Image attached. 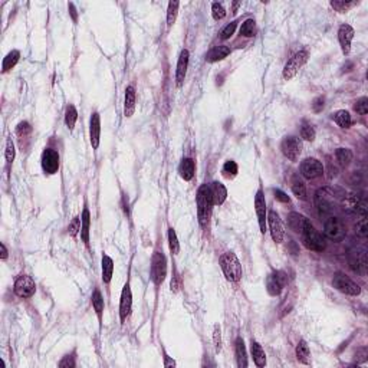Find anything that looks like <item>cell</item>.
<instances>
[{"label": "cell", "mask_w": 368, "mask_h": 368, "mask_svg": "<svg viewBox=\"0 0 368 368\" xmlns=\"http://www.w3.org/2000/svg\"><path fill=\"white\" fill-rule=\"evenodd\" d=\"M196 201H197V217H198V223L201 227H207L210 217H212V209L215 206L213 203V197H212V190H210V184H203L196 196Z\"/></svg>", "instance_id": "obj_1"}, {"label": "cell", "mask_w": 368, "mask_h": 368, "mask_svg": "<svg viewBox=\"0 0 368 368\" xmlns=\"http://www.w3.org/2000/svg\"><path fill=\"white\" fill-rule=\"evenodd\" d=\"M220 268L229 282L236 283L242 279L243 269H242V265L239 262L238 256L233 252H224L220 256Z\"/></svg>", "instance_id": "obj_2"}, {"label": "cell", "mask_w": 368, "mask_h": 368, "mask_svg": "<svg viewBox=\"0 0 368 368\" xmlns=\"http://www.w3.org/2000/svg\"><path fill=\"white\" fill-rule=\"evenodd\" d=\"M167 278V258L163 250H154L150 265V279L154 286H161Z\"/></svg>", "instance_id": "obj_3"}, {"label": "cell", "mask_w": 368, "mask_h": 368, "mask_svg": "<svg viewBox=\"0 0 368 368\" xmlns=\"http://www.w3.org/2000/svg\"><path fill=\"white\" fill-rule=\"evenodd\" d=\"M301 235H302V242L306 249L314 250V252H322L325 247H326L322 235L312 226L311 221H308L305 224Z\"/></svg>", "instance_id": "obj_4"}, {"label": "cell", "mask_w": 368, "mask_h": 368, "mask_svg": "<svg viewBox=\"0 0 368 368\" xmlns=\"http://www.w3.org/2000/svg\"><path fill=\"white\" fill-rule=\"evenodd\" d=\"M332 285L337 291H340L345 295H349V296H358L361 294V286L358 283H355L351 278H348L346 275H344L343 272H337L334 275Z\"/></svg>", "instance_id": "obj_5"}, {"label": "cell", "mask_w": 368, "mask_h": 368, "mask_svg": "<svg viewBox=\"0 0 368 368\" xmlns=\"http://www.w3.org/2000/svg\"><path fill=\"white\" fill-rule=\"evenodd\" d=\"M325 236L334 242H341L345 238L346 227L340 217H328L324 223Z\"/></svg>", "instance_id": "obj_6"}, {"label": "cell", "mask_w": 368, "mask_h": 368, "mask_svg": "<svg viewBox=\"0 0 368 368\" xmlns=\"http://www.w3.org/2000/svg\"><path fill=\"white\" fill-rule=\"evenodd\" d=\"M308 59H309L308 50H299V52H296V53L286 62V65L283 68V79H285V81H291V79L299 72V69L308 62Z\"/></svg>", "instance_id": "obj_7"}, {"label": "cell", "mask_w": 368, "mask_h": 368, "mask_svg": "<svg viewBox=\"0 0 368 368\" xmlns=\"http://www.w3.org/2000/svg\"><path fill=\"white\" fill-rule=\"evenodd\" d=\"M288 285V273L283 270H273L266 278V291L270 296H279Z\"/></svg>", "instance_id": "obj_8"}, {"label": "cell", "mask_w": 368, "mask_h": 368, "mask_svg": "<svg viewBox=\"0 0 368 368\" xmlns=\"http://www.w3.org/2000/svg\"><path fill=\"white\" fill-rule=\"evenodd\" d=\"M281 150L282 154L291 160V161H296L302 152V143L298 137H294V135H289V137H285L282 140L281 143Z\"/></svg>", "instance_id": "obj_9"}, {"label": "cell", "mask_w": 368, "mask_h": 368, "mask_svg": "<svg viewBox=\"0 0 368 368\" xmlns=\"http://www.w3.org/2000/svg\"><path fill=\"white\" fill-rule=\"evenodd\" d=\"M132 311V291H131V283L130 281L125 282V285L123 286L121 295H120V321L121 324H125L127 318L131 315Z\"/></svg>", "instance_id": "obj_10"}, {"label": "cell", "mask_w": 368, "mask_h": 368, "mask_svg": "<svg viewBox=\"0 0 368 368\" xmlns=\"http://www.w3.org/2000/svg\"><path fill=\"white\" fill-rule=\"evenodd\" d=\"M13 291L15 294L19 296V298H23V299H27V298H32L36 292V283L35 281L27 276V275H21L16 278L15 281V285H13Z\"/></svg>", "instance_id": "obj_11"}, {"label": "cell", "mask_w": 368, "mask_h": 368, "mask_svg": "<svg viewBox=\"0 0 368 368\" xmlns=\"http://www.w3.org/2000/svg\"><path fill=\"white\" fill-rule=\"evenodd\" d=\"M255 212H256V217H258L260 233L265 235L266 227H268V207H266V198H265V193H263L262 187L258 189V192L255 195Z\"/></svg>", "instance_id": "obj_12"}, {"label": "cell", "mask_w": 368, "mask_h": 368, "mask_svg": "<svg viewBox=\"0 0 368 368\" xmlns=\"http://www.w3.org/2000/svg\"><path fill=\"white\" fill-rule=\"evenodd\" d=\"M268 226H269V232H270V236L273 239V242L282 243L285 239V227H283L281 217L275 210L268 212Z\"/></svg>", "instance_id": "obj_13"}, {"label": "cell", "mask_w": 368, "mask_h": 368, "mask_svg": "<svg viewBox=\"0 0 368 368\" xmlns=\"http://www.w3.org/2000/svg\"><path fill=\"white\" fill-rule=\"evenodd\" d=\"M189 62H190V52L189 49H183L180 52V56L177 59V66H175V87L177 88H183L184 85Z\"/></svg>", "instance_id": "obj_14"}, {"label": "cell", "mask_w": 368, "mask_h": 368, "mask_svg": "<svg viewBox=\"0 0 368 368\" xmlns=\"http://www.w3.org/2000/svg\"><path fill=\"white\" fill-rule=\"evenodd\" d=\"M59 160L61 158H59L58 151H55L53 148H45L42 157H41L42 170L46 174H55L59 170V164H61Z\"/></svg>", "instance_id": "obj_15"}, {"label": "cell", "mask_w": 368, "mask_h": 368, "mask_svg": "<svg viewBox=\"0 0 368 368\" xmlns=\"http://www.w3.org/2000/svg\"><path fill=\"white\" fill-rule=\"evenodd\" d=\"M324 173V166L317 158H305L301 163V174L306 180H314Z\"/></svg>", "instance_id": "obj_16"}, {"label": "cell", "mask_w": 368, "mask_h": 368, "mask_svg": "<svg viewBox=\"0 0 368 368\" xmlns=\"http://www.w3.org/2000/svg\"><path fill=\"white\" fill-rule=\"evenodd\" d=\"M89 143L92 146V150H98L101 144V117L99 112H92L89 120Z\"/></svg>", "instance_id": "obj_17"}, {"label": "cell", "mask_w": 368, "mask_h": 368, "mask_svg": "<svg viewBox=\"0 0 368 368\" xmlns=\"http://www.w3.org/2000/svg\"><path fill=\"white\" fill-rule=\"evenodd\" d=\"M355 36V30L351 25L348 23H344L340 26L338 29V42L341 45V50L343 53L348 56L349 52H351V44H352V39Z\"/></svg>", "instance_id": "obj_18"}, {"label": "cell", "mask_w": 368, "mask_h": 368, "mask_svg": "<svg viewBox=\"0 0 368 368\" xmlns=\"http://www.w3.org/2000/svg\"><path fill=\"white\" fill-rule=\"evenodd\" d=\"M349 266L355 273L366 275L367 272V255L366 250H357L349 255Z\"/></svg>", "instance_id": "obj_19"}, {"label": "cell", "mask_w": 368, "mask_h": 368, "mask_svg": "<svg viewBox=\"0 0 368 368\" xmlns=\"http://www.w3.org/2000/svg\"><path fill=\"white\" fill-rule=\"evenodd\" d=\"M91 303H92V308H94V312L98 318V322H99V328H102V321H104V309H105V301H104V296L101 294V291L98 288L94 289L92 292V296H91Z\"/></svg>", "instance_id": "obj_20"}, {"label": "cell", "mask_w": 368, "mask_h": 368, "mask_svg": "<svg viewBox=\"0 0 368 368\" xmlns=\"http://www.w3.org/2000/svg\"><path fill=\"white\" fill-rule=\"evenodd\" d=\"M81 240L84 242V245L89 249V240H91V213H89L87 203H85V207H84L82 215H81Z\"/></svg>", "instance_id": "obj_21"}, {"label": "cell", "mask_w": 368, "mask_h": 368, "mask_svg": "<svg viewBox=\"0 0 368 368\" xmlns=\"http://www.w3.org/2000/svg\"><path fill=\"white\" fill-rule=\"evenodd\" d=\"M135 102H137V92L132 85L125 88V97H124V117L131 118L135 112Z\"/></svg>", "instance_id": "obj_22"}, {"label": "cell", "mask_w": 368, "mask_h": 368, "mask_svg": "<svg viewBox=\"0 0 368 368\" xmlns=\"http://www.w3.org/2000/svg\"><path fill=\"white\" fill-rule=\"evenodd\" d=\"M178 173L181 175V178L184 181H192L196 173V164L195 160L190 157H186L181 160L180 166H178Z\"/></svg>", "instance_id": "obj_23"}, {"label": "cell", "mask_w": 368, "mask_h": 368, "mask_svg": "<svg viewBox=\"0 0 368 368\" xmlns=\"http://www.w3.org/2000/svg\"><path fill=\"white\" fill-rule=\"evenodd\" d=\"M230 48L226 46V45H219V46H215L213 49L209 50V53L206 55V61L210 62V64H215V62H219V61H223L224 58H227L230 55Z\"/></svg>", "instance_id": "obj_24"}, {"label": "cell", "mask_w": 368, "mask_h": 368, "mask_svg": "<svg viewBox=\"0 0 368 368\" xmlns=\"http://www.w3.org/2000/svg\"><path fill=\"white\" fill-rule=\"evenodd\" d=\"M114 269H115V265H114V260L112 258L107 255V253H102V259H101V272H102V282L105 285H109V282L114 276Z\"/></svg>", "instance_id": "obj_25"}, {"label": "cell", "mask_w": 368, "mask_h": 368, "mask_svg": "<svg viewBox=\"0 0 368 368\" xmlns=\"http://www.w3.org/2000/svg\"><path fill=\"white\" fill-rule=\"evenodd\" d=\"M210 190L215 206H221L227 198V189L224 187V184H221L220 181H213L210 184Z\"/></svg>", "instance_id": "obj_26"}, {"label": "cell", "mask_w": 368, "mask_h": 368, "mask_svg": "<svg viewBox=\"0 0 368 368\" xmlns=\"http://www.w3.org/2000/svg\"><path fill=\"white\" fill-rule=\"evenodd\" d=\"M250 354L253 357V363L256 367H265L266 366V354H265V349L263 346L260 345L258 341L252 340L250 341Z\"/></svg>", "instance_id": "obj_27"}, {"label": "cell", "mask_w": 368, "mask_h": 368, "mask_svg": "<svg viewBox=\"0 0 368 368\" xmlns=\"http://www.w3.org/2000/svg\"><path fill=\"white\" fill-rule=\"evenodd\" d=\"M235 354H236V363H238L239 368H246L249 366L245 341H243V338H240V337H239L238 340H236V343H235Z\"/></svg>", "instance_id": "obj_28"}, {"label": "cell", "mask_w": 368, "mask_h": 368, "mask_svg": "<svg viewBox=\"0 0 368 368\" xmlns=\"http://www.w3.org/2000/svg\"><path fill=\"white\" fill-rule=\"evenodd\" d=\"M19 59H21V52L18 50V49H13V50H10L6 56H4V59H3V65H1V72L3 74H7L9 71H12L15 66L18 65V62H19Z\"/></svg>", "instance_id": "obj_29"}, {"label": "cell", "mask_w": 368, "mask_h": 368, "mask_svg": "<svg viewBox=\"0 0 368 368\" xmlns=\"http://www.w3.org/2000/svg\"><path fill=\"white\" fill-rule=\"evenodd\" d=\"M295 354H296V360L301 364H311V351H309V345L306 344L305 340H301L298 343V345L295 348Z\"/></svg>", "instance_id": "obj_30"}, {"label": "cell", "mask_w": 368, "mask_h": 368, "mask_svg": "<svg viewBox=\"0 0 368 368\" xmlns=\"http://www.w3.org/2000/svg\"><path fill=\"white\" fill-rule=\"evenodd\" d=\"M308 221H309V220L305 216H302V215H299V213H291V215L288 216L289 227H291L294 232H296V233H301V232H302L305 224H306Z\"/></svg>", "instance_id": "obj_31"}, {"label": "cell", "mask_w": 368, "mask_h": 368, "mask_svg": "<svg viewBox=\"0 0 368 368\" xmlns=\"http://www.w3.org/2000/svg\"><path fill=\"white\" fill-rule=\"evenodd\" d=\"M332 120L335 121V124L341 128H349L351 124H352V118H351V114L345 111V109H340L337 112L332 114Z\"/></svg>", "instance_id": "obj_32"}, {"label": "cell", "mask_w": 368, "mask_h": 368, "mask_svg": "<svg viewBox=\"0 0 368 368\" xmlns=\"http://www.w3.org/2000/svg\"><path fill=\"white\" fill-rule=\"evenodd\" d=\"M76 120H78V111L75 108V105L69 104V105L66 107L65 111V124L66 127L69 128V131H74L75 124H76Z\"/></svg>", "instance_id": "obj_33"}, {"label": "cell", "mask_w": 368, "mask_h": 368, "mask_svg": "<svg viewBox=\"0 0 368 368\" xmlns=\"http://www.w3.org/2000/svg\"><path fill=\"white\" fill-rule=\"evenodd\" d=\"M178 9H180V1H170L169 7H167V29L170 30L175 23L177 15H178Z\"/></svg>", "instance_id": "obj_34"}, {"label": "cell", "mask_w": 368, "mask_h": 368, "mask_svg": "<svg viewBox=\"0 0 368 368\" xmlns=\"http://www.w3.org/2000/svg\"><path fill=\"white\" fill-rule=\"evenodd\" d=\"M358 4V1H344V0H332L331 6L334 10H337L338 13H346L348 10H351L352 7H355Z\"/></svg>", "instance_id": "obj_35"}, {"label": "cell", "mask_w": 368, "mask_h": 368, "mask_svg": "<svg viewBox=\"0 0 368 368\" xmlns=\"http://www.w3.org/2000/svg\"><path fill=\"white\" fill-rule=\"evenodd\" d=\"M167 240H169L170 252H172L173 255H177V253L180 252V242H178V238H177L175 230H174L172 226H170L169 230H167Z\"/></svg>", "instance_id": "obj_36"}, {"label": "cell", "mask_w": 368, "mask_h": 368, "mask_svg": "<svg viewBox=\"0 0 368 368\" xmlns=\"http://www.w3.org/2000/svg\"><path fill=\"white\" fill-rule=\"evenodd\" d=\"M335 157H337V160H338V163L341 166H348L352 161L354 154H352V151L349 148H338L335 151Z\"/></svg>", "instance_id": "obj_37"}, {"label": "cell", "mask_w": 368, "mask_h": 368, "mask_svg": "<svg viewBox=\"0 0 368 368\" xmlns=\"http://www.w3.org/2000/svg\"><path fill=\"white\" fill-rule=\"evenodd\" d=\"M255 32H256V22L253 19H247V21L242 23V27H240V35L242 36L250 38V36L255 35Z\"/></svg>", "instance_id": "obj_38"}, {"label": "cell", "mask_w": 368, "mask_h": 368, "mask_svg": "<svg viewBox=\"0 0 368 368\" xmlns=\"http://www.w3.org/2000/svg\"><path fill=\"white\" fill-rule=\"evenodd\" d=\"M292 193L296 196L298 198H301V200H306V186H305V183L301 181V180H298V178H295L294 180V183H292Z\"/></svg>", "instance_id": "obj_39"}, {"label": "cell", "mask_w": 368, "mask_h": 368, "mask_svg": "<svg viewBox=\"0 0 368 368\" xmlns=\"http://www.w3.org/2000/svg\"><path fill=\"white\" fill-rule=\"evenodd\" d=\"M15 157H16L15 143H13L12 137H9L7 141H6V150H4V158H6V161H7L9 166L15 161Z\"/></svg>", "instance_id": "obj_40"}, {"label": "cell", "mask_w": 368, "mask_h": 368, "mask_svg": "<svg viewBox=\"0 0 368 368\" xmlns=\"http://www.w3.org/2000/svg\"><path fill=\"white\" fill-rule=\"evenodd\" d=\"M315 135H317L315 128H314L309 123L303 121L302 125H301V137H302L305 141H314V140H315Z\"/></svg>", "instance_id": "obj_41"}, {"label": "cell", "mask_w": 368, "mask_h": 368, "mask_svg": "<svg viewBox=\"0 0 368 368\" xmlns=\"http://www.w3.org/2000/svg\"><path fill=\"white\" fill-rule=\"evenodd\" d=\"M181 286H183V279H181L177 268L173 266V276H172V282H170V291L174 292V294H177L181 289Z\"/></svg>", "instance_id": "obj_42"}, {"label": "cell", "mask_w": 368, "mask_h": 368, "mask_svg": "<svg viewBox=\"0 0 368 368\" xmlns=\"http://www.w3.org/2000/svg\"><path fill=\"white\" fill-rule=\"evenodd\" d=\"M212 16L217 22L226 18V9L223 7L221 3H217V1L212 3Z\"/></svg>", "instance_id": "obj_43"}, {"label": "cell", "mask_w": 368, "mask_h": 368, "mask_svg": "<svg viewBox=\"0 0 368 368\" xmlns=\"http://www.w3.org/2000/svg\"><path fill=\"white\" fill-rule=\"evenodd\" d=\"M68 233H69L72 238H75L78 233H81V217L75 216L71 220V223H69V226H68Z\"/></svg>", "instance_id": "obj_44"}, {"label": "cell", "mask_w": 368, "mask_h": 368, "mask_svg": "<svg viewBox=\"0 0 368 368\" xmlns=\"http://www.w3.org/2000/svg\"><path fill=\"white\" fill-rule=\"evenodd\" d=\"M236 27H238V22H236V21H233V22H230L229 25H226V26H224V29H223V30H221V33H220V38H221L223 41L230 39V38L235 35Z\"/></svg>", "instance_id": "obj_45"}, {"label": "cell", "mask_w": 368, "mask_h": 368, "mask_svg": "<svg viewBox=\"0 0 368 368\" xmlns=\"http://www.w3.org/2000/svg\"><path fill=\"white\" fill-rule=\"evenodd\" d=\"M355 232H357V236H360V238H367L368 236V220L367 217H363L358 223H357V226H355Z\"/></svg>", "instance_id": "obj_46"}, {"label": "cell", "mask_w": 368, "mask_h": 368, "mask_svg": "<svg viewBox=\"0 0 368 368\" xmlns=\"http://www.w3.org/2000/svg\"><path fill=\"white\" fill-rule=\"evenodd\" d=\"M238 164H236L233 160L226 161L224 166H223V174H224L226 177H235V175L238 174Z\"/></svg>", "instance_id": "obj_47"}, {"label": "cell", "mask_w": 368, "mask_h": 368, "mask_svg": "<svg viewBox=\"0 0 368 368\" xmlns=\"http://www.w3.org/2000/svg\"><path fill=\"white\" fill-rule=\"evenodd\" d=\"M213 344H215V351L216 354H219L221 351V328L220 325H215V329H213Z\"/></svg>", "instance_id": "obj_48"}, {"label": "cell", "mask_w": 368, "mask_h": 368, "mask_svg": "<svg viewBox=\"0 0 368 368\" xmlns=\"http://www.w3.org/2000/svg\"><path fill=\"white\" fill-rule=\"evenodd\" d=\"M75 351L71 355H65L61 361H59V367L61 368H75L76 367V357H75Z\"/></svg>", "instance_id": "obj_49"}, {"label": "cell", "mask_w": 368, "mask_h": 368, "mask_svg": "<svg viewBox=\"0 0 368 368\" xmlns=\"http://www.w3.org/2000/svg\"><path fill=\"white\" fill-rule=\"evenodd\" d=\"M354 109L360 114V115H367L368 114V98L366 97H363V98H360L357 102H355V105H354Z\"/></svg>", "instance_id": "obj_50"}, {"label": "cell", "mask_w": 368, "mask_h": 368, "mask_svg": "<svg viewBox=\"0 0 368 368\" xmlns=\"http://www.w3.org/2000/svg\"><path fill=\"white\" fill-rule=\"evenodd\" d=\"M30 132H32V127H30V124H29L27 121H22V123L18 124V127H16V134H18L21 138L27 137Z\"/></svg>", "instance_id": "obj_51"}, {"label": "cell", "mask_w": 368, "mask_h": 368, "mask_svg": "<svg viewBox=\"0 0 368 368\" xmlns=\"http://www.w3.org/2000/svg\"><path fill=\"white\" fill-rule=\"evenodd\" d=\"M324 107H325V97H317V98L312 101V104H311V108H312V111H314L315 114L322 112Z\"/></svg>", "instance_id": "obj_52"}, {"label": "cell", "mask_w": 368, "mask_h": 368, "mask_svg": "<svg viewBox=\"0 0 368 368\" xmlns=\"http://www.w3.org/2000/svg\"><path fill=\"white\" fill-rule=\"evenodd\" d=\"M163 366L167 368L175 367V366H177V363H175L173 358L167 354V351H166L164 348H163Z\"/></svg>", "instance_id": "obj_53"}, {"label": "cell", "mask_w": 368, "mask_h": 368, "mask_svg": "<svg viewBox=\"0 0 368 368\" xmlns=\"http://www.w3.org/2000/svg\"><path fill=\"white\" fill-rule=\"evenodd\" d=\"M273 196H275L276 200H279L282 203H289L291 201L289 196L286 195L285 192H282L281 189H273Z\"/></svg>", "instance_id": "obj_54"}, {"label": "cell", "mask_w": 368, "mask_h": 368, "mask_svg": "<svg viewBox=\"0 0 368 368\" xmlns=\"http://www.w3.org/2000/svg\"><path fill=\"white\" fill-rule=\"evenodd\" d=\"M68 7H69V13H71V16H72V21H74V22H78V12H76L75 4H74V3H69Z\"/></svg>", "instance_id": "obj_55"}, {"label": "cell", "mask_w": 368, "mask_h": 368, "mask_svg": "<svg viewBox=\"0 0 368 368\" xmlns=\"http://www.w3.org/2000/svg\"><path fill=\"white\" fill-rule=\"evenodd\" d=\"M0 247H1V260H6L7 259V256H9L7 247H6V245H4V243H0Z\"/></svg>", "instance_id": "obj_56"}, {"label": "cell", "mask_w": 368, "mask_h": 368, "mask_svg": "<svg viewBox=\"0 0 368 368\" xmlns=\"http://www.w3.org/2000/svg\"><path fill=\"white\" fill-rule=\"evenodd\" d=\"M240 6H242V1H233V3H232V12L236 13Z\"/></svg>", "instance_id": "obj_57"}]
</instances>
